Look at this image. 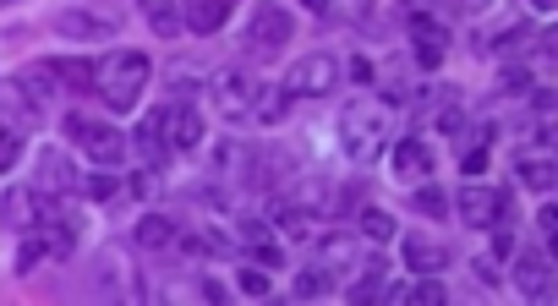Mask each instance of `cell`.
<instances>
[{
  "mask_svg": "<svg viewBox=\"0 0 558 306\" xmlns=\"http://www.w3.org/2000/svg\"><path fill=\"white\" fill-rule=\"evenodd\" d=\"M515 290L526 301H548L553 296V263H548V252H526L515 263Z\"/></svg>",
  "mask_w": 558,
  "mask_h": 306,
  "instance_id": "obj_10",
  "label": "cell"
},
{
  "mask_svg": "<svg viewBox=\"0 0 558 306\" xmlns=\"http://www.w3.org/2000/svg\"><path fill=\"white\" fill-rule=\"evenodd\" d=\"M329 290H334V274H329V268H318V263H312V268H301V274H296V296H301V301L329 296Z\"/></svg>",
  "mask_w": 558,
  "mask_h": 306,
  "instance_id": "obj_25",
  "label": "cell"
},
{
  "mask_svg": "<svg viewBox=\"0 0 558 306\" xmlns=\"http://www.w3.org/2000/svg\"><path fill=\"white\" fill-rule=\"evenodd\" d=\"M55 33L61 39H110L115 22L93 17V11H55Z\"/></svg>",
  "mask_w": 558,
  "mask_h": 306,
  "instance_id": "obj_17",
  "label": "cell"
},
{
  "mask_svg": "<svg viewBox=\"0 0 558 306\" xmlns=\"http://www.w3.org/2000/svg\"><path fill=\"white\" fill-rule=\"evenodd\" d=\"M17 159H22V132H17V126H6V121H0V175H6Z\"/></svg>",
  "mask_w": 558,
  "mask_h": 306,
  "instance_id": "obj_28",
  "label": "cell"
},
{
  "mask_svg": "<svg viewBox=\"0 0 558 306\" xmlns=\"http://www.w3.org/2000/svg\"><path fill=\"white\" fill-rule=\"evenodd\" d=\"M438 132L460 137V132H465V110H438Z\"/></svg>",
  "mask_w": 558,
  "mask_h": 306,
  "instance_id": "obj_33",
  "label": "cell"
},
{
  "mask_svg": "<svg viewBox=\"0 0 558 306\" xmlns=\"http://www.w3.org/2000/svg\"><path fill=\"white\" fill-rule=\"evenodd\" d=\"M252 170H258V153H252L247 143H219V153H214L219 181H252Z\"/></svg>",
  "mask_w": 558,
  "mask_h": 306,
  "instance_id": "obj_15",
  "label": "cell"
},
{
  "mask_svg": "<svg viewBox=\"0 0 558 306\" xmlns=\"http://www.w3.org/2000/svg\"><path fill=\"white\" fill-rule=\"evenodd\" d=\"M411 203H416V214H427V219H444L449 197H444V192H438V186H433V181H427V186H416V197H411Z\"/></svg>",
  "mask_w": 558,
  "mask_h": 306,
  "instance_id": "obj_27",
  "label": "cell"
},
{
  "mask_svg": "<svg viewBox=\"0 0 558 306\" xmlns=\"http://www.w3.org/2000/svg\"><path fill=\"white\" fill-rule=\"evenodd\" d=\"M531 6H537V11H553V6H558V0H531Z\"/></svg>",
  "mask_w": 558,
  "mask_h": 306,
  "instance_id": "obj_37",
  "label": "cell"
},
{
  "mask_svg": "<svg viewBox=\"0 0 558 306\" xmlns=\"http://www.w3.org/2000/svg\"><path fill=\"white\" fill-rule=\"evenodd\" d=\"M33 192H44V197H66V192H77V170L66 164V153H55V148H39V159H33Z\"/></svg>",
  "mask_w": 558,
  "mask_h": 306,
  "instance_id": "obj_9",
  "label": "cell"
},
{
  "mask_svg": "<svg viewBox=\"0 0 558 306\" xmlns=\"http://www.w3.org/2000/svg\"><path fill=\"white\" fill-rule=\"evenodd\" d=\"M290 33H296V17H290L279 0H252V22H247V44L258 55H274L279 44H290Z\"/></svg>",
  "mask_w": 558,
  "mask_h": 306,
  "instance_id": "obj_5",
  "label": "cell"
},
{
  "mask_svg": "<svg viewBox=\"0 0 558 306\" xmlns=\"http://www.w3.org/2000/svg\"><path fill=\"white\" fill-rule=\"evenodd\" d=\"M148 77H154V66H148L143 50H110L104 61H93V88L88 93H99L110 110L126 115V110H137Z\"/></svg>",
  "mask_w": 558,
  "mask_h": 306,
  "instance_id": "obj_1",
  "label": "cell"
},
{
  "mask_svg": "<svg viewBox=\"0 0 558 306\" xmlns=\"http://www.w3.org/2000/svg\"><path fill=\"white\" fill-rule=\"evenodd\" d=\"M236 285H241V296H269L274 279H269V268H241Z\"/></svg>",
  "mask_w": 558,
  "mask_h": 306,
  "instance_id": "obj_29",
  "label": "cell"
},
{
  "mask_svg": "<svg viewBox=\"0 0 558 306\" xmlns=\"http://www.w3.org/2000/svg\"><path fill=\"white\" fill-rule=\"evenodd\" d=\"M55 214V197L33 192V186H11L6 203H0V219H6L11 230H28V225H44V219Z\"/></svg>",
  "mask_w": 558,
  "mask_h": 306,
  "instance_id": "obj_8",
  "label": "cell"
},
{
  "mask_svg": "<svg viewBox=\"0 0 558 306\" xmlns=\"http://www.w3.org/2000/svg\"><path fill=\"white\" fill-rule=\"evenodd\" d=\"M340 77H345V66L334 61V55H301L296 66L285 72V93L290 99H318V93H329V88H340Z\"/></svg>",
  "mask_w": 558,
  "mask_h": 306,
  "instance_id": "obj_6",
  "label": "cell"
},
{
  "mask_svg": "<svg viewBox=\"0 0 558 306\" xmlns=\"http://www.w3.org/2000/svg\"><path fill=\"white\" fill-rule=\"evenodd\" d=\"M405 268L411 274H444V263H449V246L444 241H433V235H405Z\"/></svg>",
  "mask_w": 558,
  "mask_h": 306,
  "instance_id": "obj_12",
  "label": "cell"
},
{
  "mask_svg": "<svg viewBox=\"0 0 558 306\" xmlns=\"http://www.w3.org/2000/svg\"><path fill=\"white\" fill-rule=\"evenodd\" d=\"M394 175H400V181H427V175H433V148L422 143V137H400V143H394Z\"/></svg>",
  "mask_w": 558,
  "mask_h": 306,
  "instance_id": "obj_11",
  "label": "cell"
},
{
  "mask_svg": "<svg viewBox=\"0 0 558 306\" xmlns=\"http://www.w3.org/2000/svg\"><path fill=\"white\" fill-rule=\"evenodd\" d=\"M318 268H329L334 285H340L345 268H356V241H351V235H323V241H318Z\"/></svg>",
  "mask_w": 558,
  "mask_h": 306,
  "instance_id": "obj_18",
  "label": "cell"
},
{
  "mask_svg": "<svg viewBox=\"0 0 558 306\" xmlns=\"http://www.w3.org/2000/svg\"><path fill=\"white\" fill-rule=\"evenodd\" d=\"M230 11H236V0H192V6H186V28L192 33H219Z\"/></svg>",
  "mask_w": 558,
  "mask_h": 306,
  "instance_id": "obj_20",
  "label": "cell"
},
{
  "mask_svg": "<svg viewBox=\"0 0 558 306\" xmlns=\"http://www.w3.org/2000/svg\"><path fill=\"white\" fill-rule=\"evenodd\" d=\"M438 6H444L449 17H476V11H487V0H438Z\"/></svg>",
  "mask_w": 558,
  "mask_h": 306,
  "instance_id": "obj_31",
  "label": "cell"
},
{
  "mask_svg": "<svg viewBox=\"0 0 558 306\" xmlns=\"http://www.w3.org/2000/svg\"><path fill=\"white\" fill-rule=\"evenodd\" d=\"M137 148H143V159H148V164L170 159V126H165V110H154L143 126H137Z\"/></svg>",
  "mask_w": 558,
  "mask_h": 306,
  "instance_id": "obj_19",
  "label": "cell"
},
{
  "mask_svg": "<svg viewBox=\"0 0 558 306\" xmlns=\"http://www.w3.org/2000/svg\"><path fill=\"white\" fill-rule=\"evenodd\" d=\"M307 11H329V0H307Z\"/></svg>",
  "mask_w": 558,
  "mask_h": 306,
  "instance_id": "obj_36",
  "label": "cell"
},
{
  "mask_svg": "<svg viewBox=\"0 0 558 306\" xmlns=\"http://www.w3.org/2000/svg\"><path fill=\"white\" fill-rule=\"evenodd\" d=\"M482 164H487V148H482V143L460 153V170H465V175H482Z\"/></svg>",
  "mask_w": 558,
  "mask_h": 306,
  "instance_id": "obj_32",
  "label": "cell"
},
{
  "mask_svg": "<svg viewBox=\"0 0 558 306\" xmlns=\"http://www.w3.org/2000/svg\"><path fill=\"white\" fill-rule=\"evenodd\" d=\"M176 241V219H165V214H148V219H137V246H148V252H159V246H170Z\"/></svg>",
  "mask_w": 558,
  "mask_h": 306,
  "instance_id": "obj_23",
  "label": "cell"
},
{
  "mask_svg": "<svg viewBox=\"0 0 558 306\" xmlns=\"http://www.w3.org/2000/svg\"><path fill=\"white\" fill-rule=\"evenodd\" d=\"M165 126H170V148H203V115L192 110V104H176V110H165Z\"/></svg>",
  "mask_w": 558,
  "mask_h": 306,
  "instance_id": "obj_16",
  "label": "cell"
},
{
  "mask_svg": "<svg viewBox=\"0 0 558 306\" xmlns=\"http://www.w3.org/2000/svg\"><path fill=\"white\" fill-rule=\"evenodd\" d=\"M88 192H93V197H110V192H121V181H115V175H93Z\"/></svg>",
  "mask_w": 558,
  "mask_h": 306,
  "instance_id": "obj_34",
  "label": "cell"
},
{
  "mask_svg": "<svg viewBox=\"0 0 558 306\" xmlns=\"http://www.w3.org/2000/svg\"><path fill=\"white\" fill-rule=\"evenodd\" d=\"M197 296H203V301H225V285H214V279H203V285H197Z\"/></svg>",
  "mask_w": 558,
  "mask_h": 306,
  "instance_id": "obj_35",
  "label": "cell"
},
{
  "mask_svg": "<svg viewBox=\"0 0 558 306\" xmlns=\"http://www.w3.org/2000/svg\"><path fill=\"white\" fill-rule=\"evenodd\" d=\"M148 28H154L159 39H176V33H181V11H176V0H148Z\"/></svg>",
  "mask_w": 558,
  "mask_h": 306,
  "instance_id": "obj_24",
  "label": "cell"
},
{
  "mask_svg": "<svg viewBox=\"0 0 558 306\" xmlns=\"http://www.w3.org/2000/svg\"><path fill=\"white\" fill-rule=\"evenodd\" d=\"M383 296H394V301H416V306H444V301H449V290L438 285V274H416V285H411V290H389V285H383Z\"/></svg>",
  "mask_w": 558,
  "mask_h": 306,
  "instance_id": "obj_22",
  "label": "cell"
},
{
  "mask_svg": "<svg viewBox=\"0 0 558 306\" xmlns=\"http://www.w3.org/2000/svg\"><path fill=\"white\" fill-rule=\"evenodd\" d=\"M389 132H394V115H389V104H378V99H351L340 110V148L351 153L356 164L378 159Z\"/></svg>",
  "mask_w": 558,
  "mask_h": 306,
  "instance_id": "obj_2",
  "label": "cell"
},
{
  "mask_svg": "<svg viewBox=\"0 0 558 306\" xmlns=\"http://www.w3.org/2000/svg\"><path fill=\"white\" fill-rule=\"evenodd\" d=\"M531 88V66H504V77H498V93H526Z\"/></svg>",
  "mask_w": 558,
  "mask_h": 306,
  "instance_id": "obj_30",
  "label": "cell"
},
{
  "mask_svg": "<svg viewBox=\"0 0 558 306\" xmlns=\"http://www.w3.org/2000/svg\"><path fill=\"white\" fill-rule=\"evenodd\" d=\"M0 121L6 126H33L39 121V99H33L28 88H22V82H0Z\"/></svg>",
  "mask_w": 558,
  "mask_h": 306,
  "instance_id": "obj_14",
  "label": "cell"
},
{
  "mask_svg": "<svg viewBox=\"0 0 558 306\" xmlns=\"http://www.w3.org/2000/svg\"><path fill=\"white\" fill-rule=\"evenodd\" d=\"M208 99H214V110L225 115V121H252V115H258L263 88H258L247 72L225 66V72H214V88H208Z\"/></svg>",
  "mask_w": 558,
  "mask_h": 306,
  "instance_id": "obj_3",
  "label": "cell"
},
{
  "mask_svg": "<svg viewBox=\"0 0 558 306\" xmlns=\"http://www.w3.org/2000/svg\"><path fill=\"white\" fill-rule=\"evenodd\" d=\"M460 219H465L471 230H493V225H504V219H509V192H504V186L465 181V192H460Z\"/></svg>",
  "mask_w": 558,
  "mask_h": 306,
  "instance_id": "obj_7",
  "label": "cell"
},
{
  "mask_svg": "<svg viewBox=\"0 0 558 306\" xmlns=\"http://www.w3.org/2000/svg\"><path fill=\"white\" fill-rule=\"evenodd\" d=\"M66 137H72V143L83 148L88 159H99V164H115L126 148H132V137H126L121 126L93 121V115H72V121H66Z\"/></svg>",
  "mask_w": 558,
  "mask_h": 306,
  "instance_id": "obj_4",
  "label": "cell"
},
{
  "mask_svg": "<svg viewBox=\"0 0 558 306\" xmlns=\"http://www.w3.org/2000/svg\"><path fill=\"white\" fill-rule=\"evenodd\" d=\"M362 235H372V241H394V214L389 208H362Z\"/></svg>",
  "mask_w": 558,
  "mask_h": 306,
  "instance_id": "obj_26",
  "label": "cell"
},
{
  "mask_svg": "<svg viewBox=\"0 0 558 306\" xmlns=\"http://www.w3.org/2000/svg\"><path fill=\"white\" fill-rule=\"evenodd\" d=\"M515 175L531 186V192H553V159H548V148L520 153V159H515Z\"/></svg>",
  "mask_w": 558,
  "mask_h": 306,
  "instance_id": "obj_21",
  "label": "cell"
},
{
  "mask_svg": "<svg viewBox=\"0 0 558 306\" xmlns=\"http://www.w3.org/2000/svg\"><path fill=\"white\" fill-rule=\"evenodd\" d=\"M0 6H11V0H0Z\"/></svg>",
  "mask_w": 558,
  "mask_h": 306,
  "instance_id": "obj_38",
  "label": "cell"
},
{
  "mask_svg": "<svg viewBox=\"0 0 558 306\" xmlns=\"http://www.w3.org/2000/svg\"><path fill=\"white\" fill-rule=\"evenodd\" d=\"M411 44H416V61L433 72L438 61H444V50H449V39H444V28H438L433 17H422V11H411Z\"/></svg>",
  "mask_w": 558,
  "mask_h": 306,
  "instance_id": "obj_13",
  "label": "cell"
}]
</instances>
